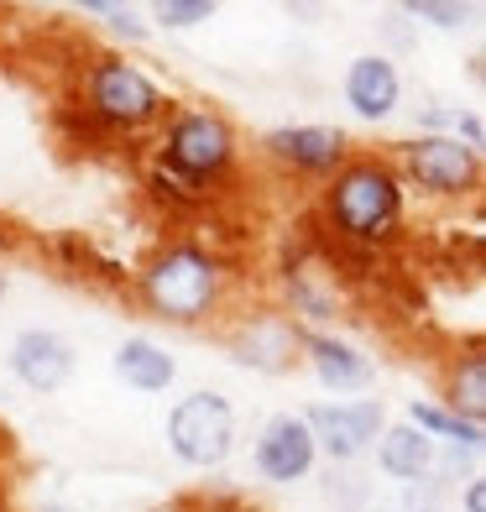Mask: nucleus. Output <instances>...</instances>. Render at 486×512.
Wrapping results in <instances>:
<instances>
[{"mask_svg":"<svg viewBox=\"0 0 486 512\" xmlns=\"http://www.w3.org/2000/svg\"><path fill=\"white\" fill-rule=\"evenodd\" d=\"M131 293L157 324L173 330H204L225 319L230 293H236V267L230 256L199 236H173L147 251V262L131 272Z\"/></svg>","mask_w":486,"mask_h":512,"instance_id":"f257e3e1","label":"nucleus"},{"mask_svg":"<svg viewBox=\"0 0 486 512\" xmlns=\"http://www.w3.org/2000/svg\"><path fill=\"white\" fill-rule=\"evenodd\" d=\"M319 220L340 246L377 256L403 241L408 230V189L387 152H351L319 183Z\"/></svg>","mask_w":486,"mask_h":512,"instance_id":"f03ea898","label":"nucleus"},{"mask_svg":"<svg viewBox=\"0 0 486 512\" xmlns=\"http://www.w3.org/2000/svg\"><path fill=\"white\" fill-rule=\"evenodd\" d=\"M74 105L105 136H147L168 121L178 100L126 53H95L79 68V100Z\"/></svg>","mask_w":486,"mask_h":512,"instance_id":"7ed1b4c3","label":"nucleus"},{"mask_svg":"<svg viewBox=\"0 0 486 512\" xmlns=\"http://www.w3.org/2000/svg\"><path fill=\"white\" fill-rule=\"evenodd\" d=\"M152 157H162L168 168L220 189V183H230L241 168V131L215 105H173V115L157 126V152Z\"/></svg>","mask_w":486,"mask_h":512,"instance_id":"20e7f679","label":"nucleus"},{"mask_svg":"<svg viewBox=\"0 0 486 512\" xmlns=\"http://www.w3.org/2000/svg\"><path fill=\"white\" fill-rule=\"evenodd\" d=\"M387 157H392V168H398L408 194H424L434 204H466L481 194L486 162L466 142H450V136H408Z\"/></svg>","mask_w":486,"mask_h":512,"instance_id":"39448f33","label":"nucleus"},{"mask_svg":"<svg viewBox=\"0 0 486 512\" xmlns=\"http://www.w3.org/2000/svg\"><path fill=\"white\" fill-rule=\"evenodd\" d=\"M168 450L194 465V471H220V465L236 455V439H241V418H236V403L215 387H199L189 398H178L168 408Z\"/></svg>","mask_w":486,"mask_h":512,"instance_id":"423d86ee","label":"nucleus"},{"mask_svg":"<svg viewBox=\"0 0 486 512\" xmlns=\"http://www.w3.org/2000/svg\"><path fill=\"white\" fill-rule=\"evenodd\" d=\"M304 424L314 434V450L330 455L335 465H351L382 439L387 429V408L382 398H324L304 408Z\"/></svg>","mask_w":486,"mask_h":512,"instance_id":"0eeeda50","label":"nucleus"},{"mask_svg":"<svg viewBox=\"0 0 486 512\" xmlns=\"http://www.w3.org/2000/svg\"><path fill=\"white\" fill-rule=\"evenodd\" d=\"M351 152L356 147H351V136H345L340 126H272L257 142V157L267 162L272 173L309 178V183H324Z\"/></svg>","mask_w":486,"mask_h":512,"instance_id":"6e6552de","label":"nucleus"},{"mask_svg":"<svg viewBox=\"0 0 486 512\" xmlns=\"http://www.w3.org/2000/svg\"><path fill=\"white\" fill-rule=\"evenodd\" d=\"M319 465L314 450V434L304 424V413H272L267 424L257 429V445H251V471L272 486H293V481H309Z\"/></svg>","mask_w":486,"mask_h":512,"instance_id":"1a4fd4ad","label":"nucleus"},{"mask_svg":"<svg viewBox=\"0 0 486 512\" xmlns=\"http://www.w3.org/2000/svg\"><path fill=\"white\" fill-rule=\"evenodd\" d=\"M298 340H304V330L283 309H262V314H241V324L230 330V356L246 371L277 377V371H288L298 361Z\"/></svg>","mask_w":486,"mask_h":512,"instance_id":"9d476101","label":"nucleus"},{"mask_svg":"<svg viewBox=\"0 0 486 512\" xmlns=\"http://www.w3.org/2000/svg\"><path fill=\"white\" fill-rule=\"evenodd\" d=\"M298 361H304L314 371V382L324 392H366L377 382V361L361 351L356 340H345L335 330H304V340H298Z\"/></svg>","mask_w":486,"mask_h":512,"instance_id":"9b49d317","label":"nucleus"},{"mask_svg":"<svg viewBox=\"0 0 486 512\" xmlns=\"http://www.w3.org/2000/svg\"><path fill=\"white\" fill-rule=\"evenodd\" d=\"M6 366L27 392H42V398H48V392L68 387V377H74V345H68L58 330H21L11 340V351H6Z\"/></svg>","mask_w":486,"mask_h":512,"instance_id":"f8f14e48","label":"nucleus"},{"mask_svg":"<svg viewBox=\"0 0 486 512\" xmlns=\"http://www.w3.org/2000/svg\"><path fill=\"white\" fill-rule=\"evenodd\" d=\"M340 95H345V105H351L361 121L382 126L403 105V74H398V63H392L387 53H361V58L345 63Z\"/></svg>","mask_w":486,"mask_h":512,"instance_id":"ddd939ff","label":"nucleus"},{"mask_svg":"<svg viewBox=\"0 0 486 512\" xmlns=\"http://www.w3.org/2000/svg\"><path fill=\"white\" fill-rule=\"evenodd\" d=\"M110 366H115V377H121L126 387L147 392V398H157V392H168L178 382L173 351H168V345H157L152 335H126L121 345H115Z\"/></svg>","mask_w":486,"mask_h":512,"instance_id":"4468645a","label":"nucleus"},{"mask_svg":"<svg viewBox=\"0 0 486 512\" xmlns=\"http://www.w3.org/2000/svg\"><path fill=\"white\" fill-rule=\"evenodd\" d=\"M372 450H377V471L392 481H429L439 460V445L424 439L413 424H387Z\"/></svg>","mask_w":486,"mask_h":512,"instance_id":"2eb2a0df","label":"nucleus"},{"mask_svg":"<svg viewBox=\"0 0 486 512\" xmlns=\"http://www.w3.org/2000/svg\"><path fill=\"white\" fill-rule=\"evenodd\" d=\"M403 424H413L424 439H434V445H450L455 455H466V460L486 450V424H471V418H460L455 408L434 403V398H413Z\"/></svg>","mask_w":486,"mask_h":512,"instance_id":"dca6fc26","label":"nucleus"},{"mask_svg":"<svg viewBox=\"0 0 486 512\" xmlns=\"http://www.w3.org/2000/svg\"><path fill=\"white\" fill-rule=\"evenodd\" d=\"M445 408H455L471 424H486V351L471 340L466 351H455L445 366Z\"/></svg>","mask_w":486,"mask_h":512,"instance_id":"f3484780","label":"nucleus"},{"mask_svg":"<svg viewBox=\"0 0 486 512\" xmlns=\"http://www.w3.org/2000/svg\"><path fill=\"white\" fill-rule=\"evenodd\" d=\"M142 189H147V199H152V204L168 209V215H204V209L215 204V189H210V183H199V178H189V173L168 168L162 157H152V162H147Z\"/></svg>","mask_w":486,"mask_h":512,"instance_id":"a211bd4d","label":"nucleus"},{"mask_svg":"<svg viewBox=\"0 0 486 512\" xmlns=\"http://www.w3.org/2000/svg\"><path fill=\"white\" fill-rule=\"evenodd\" d=\"M419 136H450V142H466V147H486V121L476 105H460V100H429L419 105Z\"/></svg>","mask_w":486,"mask_h":512,"instance_id":"6ab92c4d","label":"nucleus"},{"mask_svg":"<svg viewBox=\"0 0 486 512\" xmlns=\"http://www.w3.org/2000/svg\"><path fill=\"white\" fill-rule=\"evenodd\" d=\"M298 330H309V324H324L340 314V298L335 288L319 283V272H288V309H283Z\"/></svg>","mask_w":486,"mask_h":512,"instance_id":"aec40b11","label":"nucleus"},{"mask_svg":"<svg viewBox=\"0 0 486 512\" xmlns=\"http://www.w3.org/2000/svg\"><path fill=\"white\" fill-rule=\"evenodd\" d=\"M147 16H152L147 27H162V32H194V27H204V21H215L220 6H215V0H157Z\"/></svg>","mask_w":486,"mask_h":512,"instance_id":"412c9836","label":"nucleus"},{"mask_svg":"<svg viewBox=\"0 0 486 512\" xmlns=\"http://www.w3.org/2000/svg\"><path fill=\"white\" fill-rule=\"evenodd\" d=\"M398 16L408 21V27H439V32H455V27H466V21L476 16V6H455V0H408Z\"/></svg>","mask_w":486,"mask_h":512,"instance_id":"4be33fe9","label":"nucleus"},{"mask_svg":"<svg viewBox=\"0 0 486 512\" xmlns=\"http://www.w3.org/2000/svg\"><path fill=\"white\" fill-rule=\"evenodd\" d=\"M84 16H100L105 27H110L115 37H126V42H147V37H152V27L142 21V11H136V6H115V0H84Z\"/></svg>","mask_w":486,"mask_h":512,"instance_id":"5701e85b","label":"nucleus"},{"mask_svg":"<svg viewBox=\"0 0 486 512\" xmlns=\"http://www.w3.org/2000/svg\"><path fill=\"white\" fill-rule=\"evenodd\" d=\"M460 512H486V476H466V486H460Z\"/></svg>","mask_w":486,"mask_h":512,"instance_id":"b1692460","label":"nucleus"},{"mask_svg":"<svg viewBox=\"0 0 486 512\" xmlns=\"http://www.w3.org/2000/svg\"><path fill=\"white\" fill-rule=\"evenodd\" d=\"M377 512H439V507H429V502H419V507H377Z\"/></svg>","mask_w":486,"mask_h":512,"instance_id":"393cba45","label":"nucleus"},{"mask_svg":"<svg viewBox=\"0 0 486 512\" xmlns=\"http://www.w3.org/2000/svg\"><path fill=\"white\" fill-rule=\"evenodd\" d=\"M37 512H74V507H63V502H42Z\"/></svg>","mask_w":486,"mask_h":512,"instance_id":"a878e982","label":"nucleus"},{"mask_svg":"<svg viewBox=\"0 0 486 512\" xmlns=\"http://www.w3.org/2000/svg\"><path fill=\"white\" fill-rule=\"evenodd\" d=\"M6 293H11V277H6V272H0V304H6Z\"/></svg>","mask_w":486,"mask_h":512,"instance_id":"bb28decb","label":"nucleus"}]
</instances>
